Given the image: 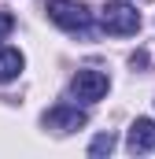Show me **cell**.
<instances>
[{"label":"cell","instance_id":"cell-1","mask_svg":"<svg viewBox=\"0 0 155 159\" xmlns=\"http://www.w3.org/2000/svg\"><path fill=\"white\" fill-rule=\"evenodd\" d=\"M100 26H104L107 34L129 37V34L140 30V15H137V7H129V4H122V0H107V4L100 7Z\"/></svg>","mask_w":155,"mask_h":159},{"label":"cell","instance_id":"cell-2","mask_svg":"<svg viewBox=\"0 0 155 159\" xmlns=\"http://www.w3.org/2000/svg\"><path fill=\"white\" fill-rule=\"evenodd\" d=\"M48 19L55 26H63V30H89V22H92L89 7L81 0H52L48 4Z\"/></svg>","mask_w":155,"mask_h":159},{"label":"cell","instance_id":"cell-3","mask_svg":"<svg viewBox=\"0 0 155 159\" xmlns=\"http://www.w3.org/2000/svg\"><path fill=\"white\" fill-rule=\"evenodd\" d=\"M107 89H111V78H107L104 70H78L74 81H70V93H74L78 100H85V104L104 100V96H107Z\"/></svg>","mask_w":155,"mask_h":159},{"label":"cell","instance_id":"cell-4","mask_svg":"<svg viewBox=\"0 0 155 159\" xmlns=\"http://www.w3.org/2000/svg\"><path fill=\"white\" fill-rule=\"evenodd\" d=\"M41 122H44L48 129L70 133V129H81V126L89 122V115H85L81 107H70V104H55V107H48V111L41 115Z\"/></svg>","mask_w":155,"mask_h":159},{"label":"cell","instance_id":"cell-5","mask_svg":"<svg viewBox=\"0 0 155 159\" xmlns=\"http://www.w3.org/2000/svg\"><path fill=\"white\" fill-rule=\"evenodd\" d=\"M126 148H129L133 156H140V152H152V148H155V122H152V119H137L133 126H129Z\"/></svg>","mask_w":155,"mask_h":159},{"label":"cell","instance_id":"cell-6","mask_svg":"<svg viewBox=\"0 0 155 159\" xmlns=\"http://www.w3.org/2000/svg\"><path fill=\"white\" fill-rule=\"evenodd\" d=\"M22 67H26V59H22L19 48H0V85L15 81L19 74H22Z\"/></svg>","mask_w":155,"mask_h":159},{"label":"cell","instance_id":"cell-7","mask_svg":"<svg viewBox=\"0 0 155 159\" xmlns=\"http://www.w3.org/2000/svg\"><path fill=\"white\" fill-rule=\"evenodd\" d=\"M111 148H115V133H100L92 144H89V156L100 159V156H111Z\"/></svg>","mask_w":155,"mask_h":159},{"label":"cell","instance_id":"cell-8","mask_svg":"<svg viewBox=\"0 0 155 159\" xmlns=\"http://www.w3.org/2000/svg\"><path fill=\"white\" fill-rule=\"evenodd\" d=\"M11 30H15V15H11V11H0V41L7 37Z\"/></svg>","mask_w":155,"mask_h":159},{"label":"cell","instance_id":"cell-9","mask_svg":"<svg viewBox=\"0 0 155 159\" xmlns=\"http://www.w3.org/2000/svg\"><path fill=\"white\" fill-rule=\"evenodd\" d=\"M129 63H133V70H137V67H148V52H133Z\"/></svg>","mask_w":155,"mask_h":159}]
</instances>
